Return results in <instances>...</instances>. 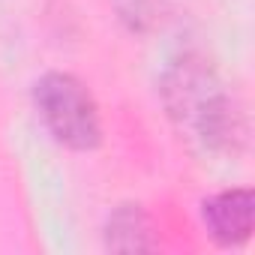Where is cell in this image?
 Listing matches in <instances>:
<instances>
[{
    "label": "cell",
    "instance_id": "6da1fadb",
    "mask_svg": "<svg viewBox=\"0 0 255 255\" xmlns=\"http://www.w3.org/2000/svg\"><path fill=\"white\" fill-rule=\"evenodd\" d=\"M33 105L51 138L69 150L90 153L102 144V117L90 87L72 72H45L33 84Z\"/></svg>",
    "mask_w": 255,
    "mask_h": 255
},
{
    "label": "cell",
    "instance_id": "7a4b0ae2",
    "mask_svg": "<svg viewBox=\"0 0 255 255\" xmlns=\"http://www.w3.org/2000/svg\"><path fill=\"white\" fill-rule=\"evenodd\" d=\"M168 90V108L192 132L210 147H234V138L243 135V117L234 102L219 90V81L204 66H183L177 84Z\"/></svg>",
    "mask_w": 255,
    "mask_h": 255
},
{
    "label": "cell",
    "instance_id": "3957f363",
    "mask_svg": "<svg viewBox=\"0 0 255 255\" xmlns=\"http://www.w3.org/2000/svg\"><path fill=\"white\" fill-rule=\"evenodd\" d=\"M201 222L210 240L222 249H237L252 237L255 225V195L243 186L222 189L201 204Z\"/></svg>",
    "mask_w": 255,
    "mask_h": 255
},
{
    "label": "cell",
    "instance_id": "277c9868",
    "mask_svg": "<svg viewBox=\"0 0 255 255\" xmlns=\"http://www.w3.org/2000/svg\"><path fill=\"white\" fill-rule=\"evenodd\" d=\"M105 249L114 252H144L153 249V225L141 204H120L105 222Z\"/></svg>",
    "mask_w": 255,
    "mask_h": 255
}]
</instances>
